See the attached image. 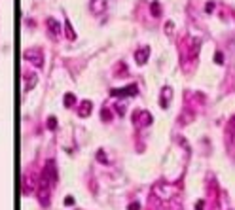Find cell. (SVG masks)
Segmentation results:
<instances>
[{
    "label": "cell",
    "instance_id": "cell-1",
    "mask_svg": "<svg viewBox=\"0 0 235 210\" xmlns=\"http://www.w3.org/2000/svg\"><path fill=\"white\" fill-rule=\"evenodd\" d=\"M44 176H46V180H48L51 186H55V184H57V170H55V163H53V161H50V163L46 165Z\"/></svg>",
    "mask_w": 235,
    "mask_h": 210
},
{
    "label": "cell",
    "instance_id": "cell-2",
    "mask_svg": "<svg viewBox=\"0 0 235 210\" xmlns=\"http://www.w3.org/2000/svg\"><path fill=\"white\" fill-rule=\"evenodd\" d=\"M110 95L112 97H125V95H137V85H129L125 87V89H112L110 91Z\"/></svg>",
    "mask_w": 235,
    "mask_h": 210
},
{
    "label": "cell",
    "instance_id": "cell-3",
    "mask_svg": "<svg viewBox=\"0 0 235 210\" xmlns=\"http://www.w3.org/2000/svg\"><path fill=\"white\" fill-rule=\"evenodd\" d=\"M148 55H150V47H148V46H142L140 49H137V53H135L137 63H139V64H144L146 61H148Z\"/></svg>",
    "mask_w": 235,
    "mask_h": 210
},
{
    "label": "cell",
    "instance_id": "cell-4",
    "mask_svg": "<svg viewBox=\"0 0 235 210\" xmlns=\"http://www.w3.org/2000/svg\"><path fill=\"white\" fill-rule=\"evenodd\" d=\"M91 108H93L91 102L89 101H84V102H82V106L78 108V115H80V117H87V115L91 114Z\"/></svg>",
    "mask_w": 235,
    "mask_h": 210
},
{
    "label": "cell",
    "instance_id": "cell-5",
    "mask_svg": "<svg viewBox=\"0 0 235 210\" xmlns=\"http://www.w3.org/2000/svg\"><path fill=\"white\" fill-rule=\"evenodd\" d=\"M48 27H50L53 36H59V34H61V25H59L55 19H48Z\"/></svg>",
    "mask_w": 235,
    "mask_h": 210
},
{
    "label": "cell",
    "instance_id": "cell-6",
    "mask_svg": "<svg viewBox=\"0 0 235 210\" xmlns=\"http://www.w3.org/2000/svg\"><path fill=\"white\" fill-rule=\"evenodd\" d=\"M140 117V123L142 125H150L152 123V115L148 114V112H140V114H135V119Z\"/></svg>",
    "mask_w": 235,
    "mask_h": 210
},
{
    "label": "cell",
    "instance_id": "cell-7",
    "mask_svg": "<svg viewBox=\"0 0 235 210\" xmlns=\"http://www.w3.org/2000/svg\"><path fill=\"white\" fill-rule=\"evenodd\" d=\"M171 99V89L165 87L163 89V95H161V108H167V101Z\"/></svg>",
    "mask_w": 235,
    "mask_h": 210
},
{
    "label": "cell",
    "instance_id": "cell-8",
    "mask_svg": "<svg viewBox=\"0 0 235 210\" xmlns=\"http://www.w3.org/2000/svg\"><path fill=\"white\" fill-rule=\"evenodd\" d=\"M74 102H76V97L72 93H67L65 95V106H74Z\"/></svg>",
    "mask_w": 235,
    "mask_h": 210
},
{
    "label": "cell",
    "instance_id": "cell-9",
    "mask_svg": "<svg viewBox=\"0 0 235 210\" xmlns=\"http://www.w3.org/2000/svg\"><path fill=\"white\" fill-rule=\"evenodd\" d=\"M230 138L235 144V117H231V121H230Z\"/></svg>",
    "mask_w": 235,
    "mask_h": 210
},
{
    "label": "cell",
    "instance_id": "cell-10",
    "mask_svg": "<svg viewBox=\"0 0 235 210\" xmlns=\"http://www.w3.org/2000/svg\"><path fill=\"white\" fill-rule=\"evenodd\" d=\"M150 8H152V14H154L156 17H159V15H161V6H159V2H154Z\"/></svg>",
    "mask_w": 235,
    "mask_h": 210
},
{
    "label": "cell",
    "instance_id": "cell-11",
    "mask_svg": "<svg viewBox=\"0 0 235 210\" xmlns=\"http://www.w3.org/2000/svg\"><path fill=\"white\" fill-rule=\"evenodd\" d=\"M65 28H67V36L68 38H74L76 34H74V30H72V27H70V23L68 21H65Z\"/></svg>",
    "mask_w": 235,
    "mask_h": 210
},
{
    "label": "cell",
    "instance_id": "cell-12",
    "mask_svg": "<svg viewBox=\"0 0 235 210\" xmlns=\"http://www.w3.org/2000/svg\"><path fill=\"white\" fill-rule=\"evenodd\" d=\"M214 61H216V64H224V55H222L220 51H216V53H214Z\"/></svg>",
    "mask_w": 235,
    "mask_h": 210
},
{
    "label": "cell",
    "instance_id": "cell-13",
    "mask_svg": "<svg viewBox=\"0 0 235 210\" xmlns=\"http://www.w3.org/2000/svg\"><path fill=\"white\" fill-rule=\"evenodd\" d=\"M48 127H50V129H55V127H57V119H55V117H50V119H48Z\"/></svg>",
    "mask_w": 235,
    "mask_h": 210
},
{
    "label": "cell",
    "instance_id": "cell-14",
    "mask_svg": "<svg viewBox=\"0 0 235 210\" xmlns=\"http://www.w3.org/2000/svg\"><path fill=\"white\" fill-rule=\"evenodd\" d=\"M127 210H140V205H139V203H131Z\"/></svg>",
    "mask_w": 235,
    "mask_h": 210
},
{
    "label": "cell",
    "instance_id": "cell-15",
    "mask_svg": "<svg viewBox=\"0 0 235 210\" xmlns=\"http://www.w3.org/2000/svg\"><path fill=\"white\" fill-rule=\"evenodd\" d=\"M97 157H99V161H103V163H106V161H108V159H106V155H104L103 151H99V153H97Z\"/></svg>",
    "mask_w": 235,
    "mask_h": 210
},
{
    "label": "cell",
    "instance_id": "cell-16",
    "mask_svg": "<svg viewBox=\"0 0 235 210\" xmlns=\"http://www.w3.org/2000/svg\"><path fill=\"white\" fill-rule=\"evenodd\" d=\"M205 208V201H199V203H195V210H203Z\"/></svg>",
    "mask_w": 235,
    "mask_h": 210
},
{
    "label": "cell",
    "instance_id": "cell-17",
    "mask_svg": "<svg viewBox=\"0 0 235 210\" xmlns=\"http://www.w3.org/2000/svg\"><path fill=\"white\" fill-rule=\"evenodd\" d=\"M205 9H207L209 14H211V11H213V9H214V2H209V4L205 6Z\"/></svg>",
    "mask_w": 235,
    "mask_h": 210
},
{
    "label": "cell",
    "instance_id": "cell-18",
    "mask_svg": "<svg viewBox=\"0 0 235 210\" xmlns=\"http://www.w3.org/2000/svg\"><path fill=\"white\" fill-rule=\"evenodd\" d=\"M173 27H175L173 23H165V30H167V32H171V30H173Z\"/></svg>",
    "mask_w": 235,
    "mask_h": 210
},
{
    "label": "cell",
    "instance_id": "cell-19",
    "mask_svg": "<svg viewBox=\"0 0 235 210\" xmlns=\"http://www.w3.org/2000/svg\"><path fill=\"white\" fill-rule=\"evenodd\" d=\"M103 119H110V112H106V110H103Z\"/></svg>",
    "mask_w": 235,
    "mask_h": 210
}]
</instances>
